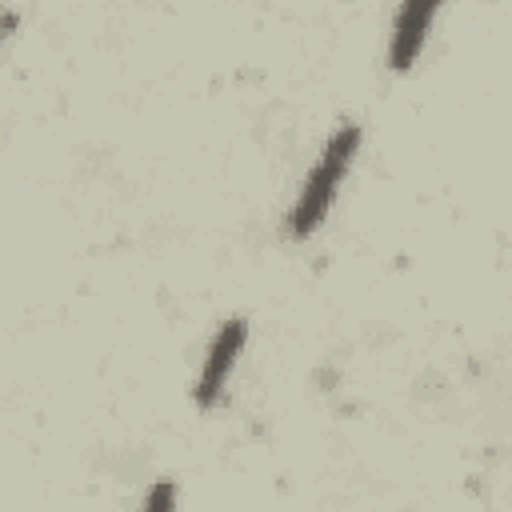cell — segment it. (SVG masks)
<instances>
[{"instance_id":"obj_3","label":"cell","mask_w":512,"mask_h":512,"mask_svg":"<svg viewBox=\"0 0 512 512\" xmlns=\"http://www.w3.org/2000/svg\"><path fill=\"white\" fill-rule=\"evenodd\" d=\"M440 4L444 0H400V8L392 16V36H388V64H392V72H408L420 60Z\"/></svg>"},{"instance_id":"obj_4","label":"cell","mask_w":512,"mask_h":512,"mask_svg":"<svg viewBox=\"0 0 512 512\" xmlns=\"http://www.w3.org/2000/svg\"><path fill=\"white\" fill-rule=\"evenodd\" d=\"M176 504V488H172V480H156L148 492H144V508L148 512H156V508H172Z\"/></svg>"},{"instance_id":"obj_2","label":"cell","mask_w":512,"mask_h":512,"mask_svg":"<svg viewBox=\"0 0 512 512\" xmlns=\"http://www.w3.org/2000/svg\"><path fill=\"white\" fill-rule=\"evenodd\" d=\"M244 340H248V320L244 316H228L216 336L208 340V352H204V364H200V376L192 384V400L200 408H216L224 400V388H228V376L244 352Z\"/></svg>"},{"instance_id":"obj_5","label":"cell","mask_w":512,"mask_h":512,"mask_svg":"<svg viewBox=\"0 0 512 512\" xmlns=\"http://www.w3.org/2000/svg\"><path fill=\"white\" fill-rule=\"evenodd\" d=\"M16 24H20V16H16V12H0V48H4V40L16 32Z\"/></svg>"},{"instance_id":"obj_1","label":"cell","mask_w":512,"mask_h":512,"mask_svg":"<svg viewBox=\"0 0 512 512\" xmlns=\"http://www.w3.org/2000/svg\"><path fill=\"white\" fill-rule=\"evenodd\" d=\"M356 152H360V124L348 120V124H340L328 136L324 152L308 168V176H304V184L296 192V204L288 208V220H284L288 240H308V236L320 232V224L328 220L332 200H336V192H340V184H344Z\"/></svg>"}]
</instances>
